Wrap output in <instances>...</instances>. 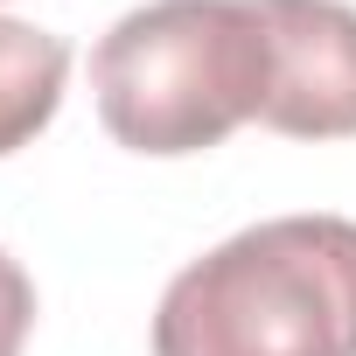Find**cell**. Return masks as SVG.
<instances>
[{
	"label": "cell",
	"mask_w": 356,
	"mask_h": 356,
	"mask_svg": "<svg viewBox=\"0 0 356 356\" xmlns=\"http://www.w3.org/2000/svg\"><path fill=\"white\" fill-rule=\"evenodd\" d=\"M29 328H35V286H29V273L8 252H0V356H22Z\"/></svg>",
	"instance_id": "5"
},
{
	"label": "cell",
	"mask_w": 356,
	"mask_h": 356,
	"mask_svg": "<svg viewBox=\"0 0 356 356\" xmlns=\"http://www.w3.org/2000/svg\"><path fill=\"white\" fill-rule=\"evenodd\" d=\"M63 77H70V49H63V35L0 15V154L29 147V140L56 119V105H63Z\"/></svg>",
	"instance_id": "4"
},
{
	"label": "cell",
	"mask_w": 356,
	"mask_h": 356,
	"mask_svg": "<svg viewBox=\"0 0 356 356\" xmlns=\"http://www.w3.org/2000/svg\"><path fill=\"white\" fill-rule=\"evenodd\" d=\"M91 91L133 154L224 147L266 105L259 0H147L91 49Z\"/></svg>",
	"instance_id": "2"
},
{
	"label": "cell",
	"mask_w": 356,
	"mask_h": 356,
	"mask_svg": "<svg viewBox=\"0 0 356 356\" xmlns=\"http://www.w3.org/2000/svg\"><path fill=\"white\" fill-rule=\"evenodd\" d=\"M154 356H356V224L273 217L182 266Z\"/></svg>",
	"instance_id": "1"
},
{
	"label": "cell",
	"mask_w": 356,
	"mask_h": 356,
	"mask_svg": "<svg viewBox=\"0 0 356 356\" xmlns=\"http://www.w3.org/2000/svg\"><path fill=\"white\" fill-rule=\"evenodd\" d=\"M266 22V105L259 126L286 140L356 133V8L342 0H259Z\"/></svg>",
	"instance_id": "3"
}]
</instances>
